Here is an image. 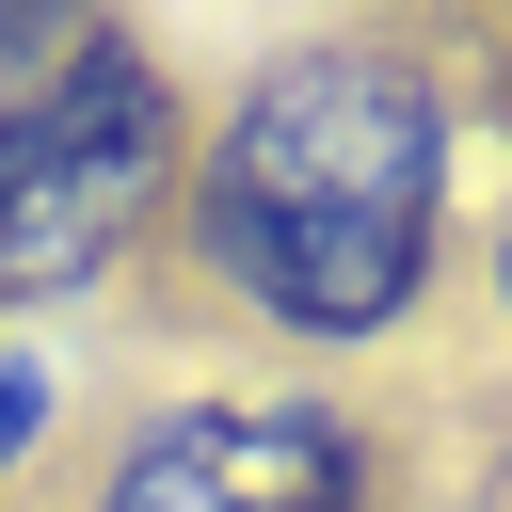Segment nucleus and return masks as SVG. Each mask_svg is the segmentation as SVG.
I'll use <instances>...</instances> for the list:
<instances>
[{"mask_svg":"<svg viewBox=\"0 0 512 512\" xmlns=\"http://www.w3.org/2000/svg\"><path fill=\"white\" fill-rule=\"evenodd\" d=\"M192 240L256 320L384 336L432 288V240H448V96L400 48L272 64L192 160Z\"/></svg>","mask_w":512,"mask_h":512,"instance_id":"nucleus-1","label":"nucleus"},{"mask_svg":"<svg viewBox=\"0 0 512 512\" xmlns=\"http://www.w3.org/2000/svg\"><path fill=\"white\" fill-rule=\"evenodd\" d=\"M96 512H368V464L320 400H176L112 448Z\"/></svg>","mask_w":512,"mask_h":512,"instance_id":"nucleus-3","label":"nucleus"},{"mask_svg":"<svg viewBox=\"0 0 512 512\" xmlns=\"http://www.w3.org/2000/svg\"><path fill=\"white\" fill-rule=\"evenodd\" d=\"M176 176V80L128 32H80L48 80L0 96V304H64Z\"/></svg>","mask_w":512,"mask_h":512,"instance_id":"nucleus-2","label":"nucleus"},{"mask_svg":"<svg viewBox=\"0 0 512 512\" xmlns=\"http://www.w3.org/2000/svg\"><path fill=\"white\" fill-rule=\"evenodd\" d=\"M64 48H80V32H64V16H0V96H16V80H48V64H64Z\"/></svg>","mask_w":512,"mask_h":512,"instance_id":"nucleus-5","label":"nucleus"},{"mask_svg":"<svg viewBox=\"0 0 512 512\" xmlns=\"http://www.w3.org/2000/svg\"><path fill=\"white\" fill-rule=\"evenodd\" d=\"M32 432H48V368H32V352H0V464H16Z\"/></svg>","mask_w":512,"mask_h":512,"instance_id":"nucleus-4","label":"nucleus"}]
</instances>
